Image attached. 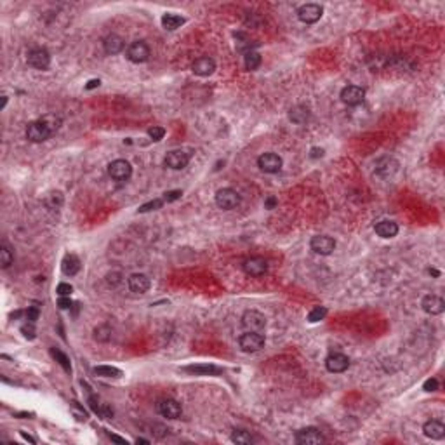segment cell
I'll return each mask as SVG.
<instances>
[{
	"label": "cell",
	"mask_w": 445,
	"mask_h": 445,
	"mask_svg": "<svg viewBox=\"0 0 445 445\" xmlns=\"http://www.w3.org/2000/svg\"><path fill=\"white\" fill-rule=\"evenodd\" d=\"M181 197H183V192L181 190H171V192H165L164 193V198H162V200L167 202V204H171V202H174V200H179Z\"/></svg>",
	"instance_id": "cell-39"
},
{
	"label": "cell",
	"mask_w": 445,
	"mask_h": 445,
	"mask_svg": "<svg viewBox=\"0 0 445 445\" xmlns=\"http://www.w3.org/2000/svg\"><path fill=\"white\" fill-rule=\"evenodd\" d=\"M296 443L299 445H319L325 442V437L316 428H303L296 433Z\"/></svg>",
	"instance_id": "cell-14"
},
{
	"label": "cell",
	"mask_w": 445,
	"mask_h": 445,
	"mask_svg": "<svg viewBox=\"0 0 445 445\" xmlns=\"http://www.w3.org/2000/svg\"><path fill=\"white\" fill-rule=\"evenodd\" d=\"M422 431L425 435L431 440H442L445 437V426L442 421H437V419H430L425 422L422 426Z\"/></svg>",
	"instance_id": "cell-21"
},
{
	"label": "cell",
	"mask_w": 445,
	"mask_h": 445,
	"mask_svg": "<svg viewBox=\"0 0 445 445\" xmlns=\"http://www.w3.org/2000/svg\"><path fill=\"white\" fill-rule=\"evenodd\" d=\"M231 440L235 443H239V445H249V443L254 442L252 435H250L249 431H245V430H235L231 433Z\"/></svg>",
	"instance_id": "cell-32"
},
{
	"label": "cell",
	"mask_w": 445,
	"mask_h": 445,
	"mask_svg": "<svg viewBox=\"0 0 445 445\" xmlns=\"http://www.w3.org/2000/svg\"><path fill=\"white\" fill-rule=\"evenodd\" d=\"M52 134H56V132L52 131V127L47 124L44 118L30 122L28 127H26V138L32 141V143H44V141L49 139Z\"/></svg>",
	"instance_id": "cell-1"
},
{
	"label": "cell",
	"mask_w": 445,
	"mask_h": 445,
	"mask_svg": "<svg viewBox=\"0 0 445 445\" xmlns=\"http://www.w3.org/2000/svg\"><path fill=\"white\" fill-rule=\"evenodd\" d=\"M148 58H150V47L144 40H136L127 47V59H129L131 63L139 65V63L148 61Z\"/></svg>",
	"instance_id": "cell-6"
},
{
	"label": "cell",
	"mask_w": 445,
	"mask_h": 445,
	"mask_svg": "<svg viewBox=\"0 0 445 445\" xmlns=\"http://www.w3.org/2000/svg\"><path fill=\"white\" fill-rule=\"evenodd\" d=\"M310 157H311V158H320V157H324V148H311Z\"/></svg>",
	"instance_id": "cell-44"
},
{
	"label": "cell",
	"mask_w": 445,
	"mask_h": 445,
	"mask_svg": "<svg viewBox=\"0 0 445 445\" xmlns=\"http://www.w3.org/2000/svg\"><path fill=\"white\" fill-rule=\"evenodd\" d=\"M325 367H327V371L332 372V374H341L350 367V358L343 353H332V355L327 356V360H325Z\"/></svg>",
	"instance_id": "cell-16"
},
{
	"label": "cell",
	"mask_w": 445,
	"mask_h": 445,
	"mask_svg": "<svg viewBox=\"0 0 445 445\" xmlns=\"http://www.w3.org/2000/svg\"><path fill=\"white\" fill-rule=\"evenodd\" d=\"M325 315H327V308L324 306H316L313 308V310L308 313V320L311 322V324H315V322H320L325 319Z\"/></svg>",
	"instance_id": "cell-34"
},
{
	"label": "cell",
	"mask_w": 445,
	"mask_h": 445,
	"mask_svg": "<svg viewBox=\"0 0 445 445\" xmlns=\"http://www.w3.org/2000/svg\"><path fill=\"white\" fill-rule=\"evenodd\" d=\"M421 306L428 315H440L445 310V301L437 294H428V296L422 298Z\"/></svg>",
	"instance_id": "cell-17"
},
{
	"label": "cell",
	"mask_w": 445,
	"mask_h": 445,
	"mask_svg": "<svg viewBox=\"0 0 445 445\" xmlns=\"http://www.w3.org/2000/svg\"><path fill=\"white\" fill-rule=\"evenodd\" d=\"M99 80L98 78H94V80H89L87 82V86H86V89H94V87H99Z\"/></svg>",
	"instance_id": "cell-46"
},
{
	"label": "cell",
	"mask_w": 445,
	"mask_h": 445,
	"mask_svg": "<svg viewBox=\"0 0 445 445\" xmlns=\"http://www.w3.org/2000/svg\"><path fill=\"white\" fill-rule=\"evenodd\" d=\"M12 261H14V252H12L11 245L7 242H2V247H0V266L6 270V268L11 266Z\"/></svg>",
	"instance_id": "cell-29"
},
{
	"label": "cell",
	"mask_w": 445,
	"mask_h": 445,
	"mask_svg": "<svg viewBox=\"0 0 445 445\" xmlns=\"http://www.w3.org/2000/svg\"><path fill=\"white\" fill-rule=\"evenodd\" d=\"M244 63H245V68L250 70V72H252V70H258L259 65H261V54H259V52H256L254 49L245 52Z\"/></svg>",
	"instance_id": "cell-30"
},
{
	"label": "cell",
	"mask_w": 445,
	"mask_h": 445,
	"mask_svg": "<svg viewBox=\"0 0 445 445\" xmlns=\"http://www.w3.org/2000/svg\"><path fill=\"white\" fill-rule=\"evenodd\" d=\"M422 388H425V391H437L438 390V379L437 377H430V379L425 381Z\"/></svg>",
	"instance_id": "cell-42"
},
{
	"label": "cell",
	"mask_w": 445,
	"mask_h": 445,
	"mask_svg": "<svg viewBox=\"0 0 445 445\" xmlns=\"http://www.w3.org/2000/svg\"><path fill=\"white\" fill-rule=\"evenodd\" d=\"M21 332H23V336L26 339H35V324L28 322V325H23V327H21Z\"/></svg>",
	"instance_id": "cell-40"
},
{
	"label": "cell",
	"mask_w": 445,
	"mask_h": 445,
	"mask_svg": "<svg viewBox=\"0 0 445 445\" xmlns=\"http://www.w3.org/2000/svg\"><path fill=\"white\" fill-rule=\"evenodd\" d=\"M38 316H40V308H38L37 305L28 306V310H26V320L35 324V322L38 320Z\"/></svg>",
	"instance_id": "cell-38"
},
{
	"label": "cell",
	"mask_w": 445,
	"mask_h": 445,
	"mask_svg": "<svg viewBox=\"0 0 445 445\" xmlns=\"http://www.w3.org/2000/svg\"><path fill=\"white\" fill-rule=\"evenodd\" d=\"M6 104H7V96H4V98H2V108H6Z\"/></svg>",
	"instance_id": "cell-50"
},
{
	"label": "cell",
	"mask_w": 445,
	"mask_h": 445,
	"mask_svg": "<svg viewBox=\"0 0 445 445\" xmlns=\"http://www.w3.org/2000/svg\"><path fill=\"white\" fill-rule=\"evenodd\" d=\"M157 411L160 416L167 417V419H178V417H181V404L178 402V400L174 398H162L158 400L157 404Z\"/></svg>",
	"instance_id": "cell-9"
},
{
	"label": "cell",
	"mask_w": 445,
	"mask_h": 445,
	"mask_svg": "<svg viewBox=\"0 0 445 445\" xmlns=\"http://www.w3.org/2000/svg\"><path fill=\"white\" fill-rule=\"evenodd\" d=\"M103 47H104V51H107V54H112V56L113 54H120V52L124 51V47H125V40L120 37V35L112 33V35H108V37L104 38Z\"/></svg>",
	"instance_id": "cell-22"
},
{
	"label": "cell",
	"mask_w": 445,
	"mask_h": 445,
	"mask_svg": "<svg viewBox=\"0 0 445 445\" xmlns=\"http://www.w3.org/2000/svg\"><path fill=\"white\" fill-rule=\"evenodd\" d=\"M70 407H72V412H73V416L77 417L78 421H86L87 419V412L83 411V407H80V405H78V402H73L70 404Z\"/></svg>",
	"instance_id": "cell-36"
},
{
	"label": "cell",
	"mask_w": 445,
	"mask_h": 445,
	"mask_svg": "<svg viewBox=\"0 0 445 445\" xmlns=\"http://www.w3.org/2000/svg\"><path fill=\"white\" fill-rule=\"evenodd\" d=\"M94 374H98L101 377H120L122 371L117 367H112V365H99V367H94Z\"/></svg>",
	"instance_id": "cell-31"
},
{
	"label": "cell",
	"mask_w": 445,
	"mask_h": 445,
	"mask_svg": "<svg viewBox=\"0 0 445 445\" xmlns=\"http://www.w3.org/2000/svg\"><path fill=\"white\" fill-rule=\"evenodd\" d=\"M310 247L315 254L329 256V254L334 252V249H336V240L330 239V237H327V235H316L311 239Z\"/></svg>",
	"instance_id": "cell-11"
},
{
	"label": "cell",
	"mask_w": 445,
	"mask_h": 445,
	"mask_svg": "<svg viewBox=\"0 0 445 445\" xmlns=\"http://www.w3.org/2000/svg\"><path fill=\"white\" fill-rule=\"evenodd\" d=\"M193 73L198 75V77H209V75L214 73L216 70V61L209 56H202V58L195 59V63L192 66Z\"/></svg>",
	"instance_id": "cell-20"
},
{
	"label": "cell",
	"mask_w": 445,
	"mask_h": 445,
	"mask_svg": "<svg viewBox=\"0 0 445 445\" xmlns=\"http://www.w3.org/2000/svg\"><path fill=\"white\" fill-rule=\"evenodd\" d=\"M289 118L294 124H306V122L310 120V110L303 107V104H298V107L290 108Z\"/></svg>",
	"instance_id": "cell-26"
},
{
	"label": "cell",
	"mask_w": 445,
	"mask_h": 445,
	"mask_svg": "<svg viewBox=\"0 0 445 445\" xmlns=\"http://www.w3.org/2000/svg\"><path fill=\"white\" fill-rule=\"evenodd\" d=\"M184 371L197 374V376H218V374H221V369L216 365H190Z\"/></svg>",
	"instance_id": "cell-27"
},
{
	"label": "cell",
	"mask_w": 445,
	"mask_h": 445,
	"mask_svg": "<svg viewBox=\"0 0 445 445\" xmlns=\"http://www.w3.org/2000/svg\"><path fill=\"white\" fill-rule=\"evenodd\" d=\"M127 284H129L131 292L144 294V292H148L152 282H150V279L144 275V273H132V275L129 277V280H127Z\"/></svg>",
	"instance_id": "cell-19"
},
{
	"label": "cell",
	"mask_w": 445,
	"mask_h": 445,
	"mask_svg": "<svg viewBox=\"0 0 445 445\" xmlns=\"http://www.w3.org/2000/svg\"><path fill=\"white\" fill-rule=\"evenodd\" d=\"M365 99V89L360 86H346L341 91V101L348 107H356V104L364 103Z\"/></svg>",
	"instance_id": "cell-12"
},
{
	"label": "cell",
	"mask_w": 445,
	"mask_h": 445,
	"mask_svg": "<svg viewBox=\"0 0 445 445\" xmlns=\"http://www.w3.org/2000/svg\"><path fill=\"white\" fill-rule=\"evenodd\" d=\"M275 205H277V198L275 197H268L266 200H264V207H266V209H273Z\"/></svg>",
	"instance_id": "cell-45"
},
{
	"label": "cell",
	"mask_w": 445,
	"mask_h": 445,
	"mask_svg": "<svg viewBox=\"0 0 445 445\" xmlns=\"http://www.w3.org/2000/svg\"><path fill=\"white\" fill-rule=\"evenodd\" d=\"M26 61H28V65L32 66V68L35 70H47L51 65V56L49 52H47L46 49H42V47H37V49H32L28 52V58H26Z\"/></svg>",
	"instance_id": "cell-13"
},
{
	"label": "cell",
	"mask_w": 445,
	"mask_h": 445,
	"mask_svg": "<svg viewBox=\"0 0 445 445\" xmlns=\"http://www.w3.org/2000/svg\"><path fill=\"white\" fill-rule=\"evenodd\" d=\"M190 158H192V153L186 152V150H173V152H169L165 155L164 164H165V167H169V169L179 171V169H184V167L188 165Z\"/></svg>",
	"instance_id": "cell-7"
},
{
	"label": "cell",
	"mask_w": 445,
	"mask_h": 445,
	"mask_svg": "<svg viewBox=\"0 0 445 445\" xmlns=\"http://www.w3.org/2000/svg\"><path fill=\"white\" fill-rule=\"evenodd\" d=\"M136 443H150V440H146V438H138V440H136Z\"/></svg>",
	"instance_id": "cell-49"
},
{
	"label": "cell",
	"mask_w": 445,
	"mask_h": 445,
	"mask_svg": "<svg viewBox=\"0 0 445 445\" xmlns=\"http://www.w3.org/2000/svg\"><path fill=\"white\" fill-rule=\"evenodd\" d=\"M162 205H164V200H162V198H155V200L146 202V204L141 205L139 207V213L144 214V213H150V210H157V209H160Z\"/></svg>",
	"instance_id": "cell-35"
},
{
	"label": "cell",
	"mask_w": 445,
	"mask_h": 445,
	"mask_svg": "<svg viewBox=\"0 0 445 445\" xmlns=\"http://www.w3.org/2000/svg\"><path fill=\"white\" fill-rule=\"evenodd\" d=\"M61 270H63L65 275L73 277L80 271V259L77 258L75 254H66L63 263H61Z\"/></svg>",
	"instance_id": "cell-25"
},
{
	"label": "cell",
	"mask_w": 445,
	"mask_h": 445,
	"mask_svg": "<svg viewBox=\"0 0 445 445\" xmlns=\"http://www.w3.org/2000/svg\"><path fill=\"white\" fill-rule=\"evenodd\" d=\"M244 271L247 273L249 277H261L268 271V263L264 258H259V256H254V258L245 259L244 264H242Z\"/></svg>",
	"instance_id": "cell-15"
},
{
	"label": "cell",
	"mask_w": 445,
	"mask_h": 445,
	"mask_svg": "<svg viewBox=\"0 0 445 445\" xmlns=\"http://www.w3.org/2000/svg\"><path fill=\"white\" fill-rule=\"evenodd\" d=\"M240 204V195L233 188H221L216 193V205L223 210H231Z\"/></svg>",
	"instance_id": "cell-3"
},
{
	"label": "cell",
	"mask_w": 445,
	"mask_h": 445,
	"mask_svg": "<svg viewBox=\"0 0 445 445\" xmlns=\"http://www.w3.org/2000/svg\"><path fill=\"white\" fill-rule=\"evenodd\" d=\"M242 325L249 332H261L266 327V316L256 310H249L242 315Z\"/></svg>",
	"instance_id": "cell-4"
},
{
	"label": "cell",
	"mask_w": 445,
	"mask_h": 445,
	"mask_svg": "<svg viewBox=\"0 0 445 445\" xmlns=\"http://www.w3.org/2000/svg\"><path fill=\"white\" fill-rule=\"evenodd\" d=\"M51 355L54 356L56 360H58V362H59V365H61V367L65 369L66 372H72V364H70L68 356H66L65 353H61L59 350H56V348H52V350H51Z\"/></svg>",
	"instance_id": "cell-33"
},
{
	"label": "cell",
	"mask_w": 445,
	"mask_h": 445,
	"mask_svg": "<svg viewBox=\"0 0 445 445\" xmlns=\"http://www.w3.org/2000/svg\"><path fill=\"white\" fill-rule=\"evenodd\" d=\"M239 346L245 353H256L264 346V336L261 332H245L239 337Z\"/></svg>",
	"instance_id": "cell-2"
},
{
	"label": "cell",
	"mask_w": 445,
	"mask_h": 445,
	"mask_svg": "<svg viewBox=\"0 0 445 445\" xmlns=\"http://www.w3.org/2000/svg\"><path fill=\"white\" fill-rule=\"evenodd\" d=\"M322 14H324V7L320 4H305V6L298 9L299 21L305 25H313L316 21H320Z\"/></svg>",
	"instance_id": "cell-5"
},
{
	"label": "cell",
	"mask_w": 445,
	"mask_h": 445,
	"mask_svg": "<svg viewBox=\"0 0 445 445\" xmlns=\"http://www.w3.org/2000/svg\"><path fill=\"white\" fill-rule=\"evenodd\" d=\"M108 174L112 176L115 181H127L132 174V167L124 158H117L108 165Z\"/></svg>",
	"instance_id": "cell-10"
},
{
	"label": "cell",
	"mask_w": 445,
	"mask_h": 445,
	"mask_svg": "<svg viewBox=\"0 0 445 445\" xmlns=\"http://www.w3.org/2000/svg\"><path fill=\"white\" fill-rule=\"evenodd\" d=\"M184 25V17L179 14H173V12H167V14L162 16V26L169 32L173 30H178L179 26Z\"/></svg>",
	"instance_id": "cell-28"
},
{
	"label": "cell",
	"mask_w": 445,
	"mask_h": 445,
	"mask_svg": "<svg viewBox=\"0 0 445 445\" xmlns=\"http://www.w3.org/2000/svg\"><path fill=\"white\" fill-rule=\"evenodd\" d=\"M72 305H73V303L70 301V298H68V296H65V298H59V299H58V306L61 308V310H70V308H72Z\"/></svg>",
	"instance_id": "cell-43"
},
{
	"label": "cell",
	"mask_w": 445,
	"mask_h": 445,
	"mask_svg": "<svg viewBox=\"0 0 445 445\" xmlns=\"http://www.w3.org/2000/svg\"><path fill=\"white\" fill-rule=\"evenodd\" d=\"M108 437L112 438V440H115V442H118V443H125V438H120V437H117V435L108 433Z\"/></svg>",
	"instance_id": "cell-47"
},
{
	"label": "cell",
	"mask_w": 445,
	"mask_h": 445,
	"mask_svg": "<svg viewBox=\"0 0 445 445\" xmlns=\"http://www.w3.org/2000/svg\"><path fill=\"white\" fill-rule=\"evenodd\" d=\"M21 437H23L25 440H28V442H30V443H35V440H33L32 437H28V435H26V433H25V431H21Z\"/></svg>",
	"instance_id": "cell-48"
},
{
	"label": "cell",
	"mask_w": 445,
	"mask_h": 445,
	"mask_svg": "<svg viewBox=\"0 0 445 445\" xmlns=\"http://www.w3.org/2000/svg\"><path fill=\"white\" fill-rule=\"evenodd\" d=\"M148 136H150V138H152L153 141H160V139H164V136H165V129H164V127L153 125V127H150V129H148Z\"/></svg>",
	"instance_id": "cell-37"
},
{
	"label": "cell",
	"mask_w": 445,
	"mask_h": 445,
	"mask_svg": "<svg viewBox=\"0 0 445 445\" xmlns=\"http://www.w3.org/2000/svg\"><path fill=\"white\" fill-rule=\"evenodd\" d=\"M87 402H89V407L92 409V412L98 414L99 417H103V419H112L113 417V409L107 404H101L98 396L91 395Z\"/></svg>",
	"instance_id": "cell-24"
},
{
	"label": "cell",
	"mask_w": 445,
	"mask_h": 445,
	"mask_svg": "<svg viewBox=\"0 0 445 445\" xmlns=\"http://www.w3.org/2000/svg\"><path fill=\"white\" fill-rule=\"evenodd\" d=\"M398 171V162L393 157H383L376 162V174L381 178H393Z\"/></svg>",
	"instance_id": "cell-18"
},
{
	"label": "cell",
	"mask_w": 445,
	"mask_h": 445,
	"mask_svg": "<svg viewBox=\"0 0 445 445\" xmlns=\"http://www.w3.org/2000/svg\"><path fill=\"white\" fill-rule=\"evenodd\" d=\"M374 230H376V233L381 239H393V237H396V233H398V224L395 221H390V219H385V221L376 223Z\"/></svg>",
	"instance_id": "cell-23"
},
{
	"label": "cell",
	"mask_w": 445,
	"mask_h": 445,
	"mask_svg": "<svg viewBox=\"0 0 445 445\" xmlns=\"http://www.w3.org/2000/svg\"><path fill=\"white\" fill-rule=\"evenodd\" d=\"M56 292L59 294V298H65V296H70V294L73 292V287H72V285H70V284H65V282H63V284H59V285H58V289H56Z\"/></svg>",
	"instance_id": "cell-41"
},
{
	"label": "cell",
	"mask_w": 445,
	"mask_h": 445,
	"mask_svg": "<svg viewBox=\"0 0 445 445\" xmlns=\"http://www.w3.org/2000/svg\"><path fill=\"white\" fill-rule=\"evenodd\" d=\"M282 165H284L282 158L277 155V153H273V152L263 153V155H259V158H258V167L266 174L279 173V171L282 169Z\"/></svg>",
	"instance_id": "cell-8"
}]
</instances>
